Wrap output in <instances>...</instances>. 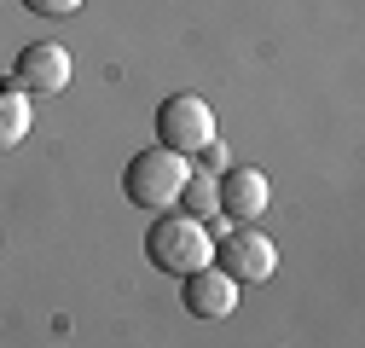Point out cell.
<instances>
[{"label":"cell","instance_id":"277c9868","mask_svg":"<svg viewBox=\"0 0 365 348\" xmlns=\"http://www.w3.org/2000/svg\"><path fill=\"white\" fill-rule=\"evenodd\" d=\"M12 87L18 93H58V87H70V53L58 47V41L24 47L18 64H12Z\"/></svg>","mask_w":365,"mask_h":348},{"label":"cell","instance_id":"8992f818","mask_svg":"<svg viewBox=\"0 0 365 348\" xmlns=\"http://www.w3.org/2000/svg\"><path fill=\"white\" fill-rule=\"evenodd\" d=\"M186 314H197V319H226V314H238V279L220 273V267L186 273Z\"/></svg>","mask_w":365,"mask_h":348},{"label":"cell","instance_id":"7a4b0ae2","mask_svg":"<svg viewBox=\"0 0 365 348\" xmlns=\"http://www.w3.org/2000/svg\"><path fill=\"white\" fill-rule=\"evenodd\" d=\"M186 174H192V157H174V151H163V145H151V151H140L128 163V174H122V186H128V198L140 203V209H168V203H180V186H186Z\"/></svg>","mask_w":365,"mask_h":348},{"label":"cell","instance_id":"9c48e42d","mask_svg":"<svg viewBox=\"0 0 365 348\" xmlns=\"http://www.w3.org/2000/svg\"><path fill=\"white\" fill-rule=\"evenodd\" d=\"M215 198H220V186H215V174H186V186H180V203H186V215H209L215 209Z\"/></svg>","mask_w":365,"mask_h":348},{"label":"cell","instance_id":"5b68a950","mask_svg":"<svg viewBox=\"0 0 365 348\" xmlns=\"http://www.w3.org/2000/svg\"><path fill=\"white\" fill-rule=\"evenodd\" d=\"M220 261H226L220 273H232L238 285H261V279H272V267H279V250H272V238H267V232L238 227V232H226Z\"/></svg>","mask_w":365,"mask_h":348},{"label":"cell","instance_id":"3957f363","mask_svg":"<svg viewBox=\"0 0 365 348\" xmlns=\"http://www.w3.org/2000/svg\"><path fill=\"white\" fill-rule=\"evenodd\" d=\"M209 140H215V111H209L197 93H174V99H163V111H157V145H163V151H174V157H197Z\"/></svg>","mask_w":365,"mask_h":348},{"label":"cell","instance_id":"8fae6325","mask_svg":"<svg viewBox=\"0 0 365 348\" xmlns=\"http://www.w3.org/2000/svg\"><path fill=\"white\" fill-rule=\"evenodd\" d=\"M197 157H203V163H209V168H215V174H226V168H232V163H226V151H220V145H215V140H209V145H203V151H197Z\"/></svg>","mask_w":365,"mask_h":348},{"label":"cell","instance_id":"6da1fadb","mask_svg":"<svg viewBox=\"0 0 365 348\" xmlns=\"http://www.w3.org/2000/svg\"><path fill=\"white\" fill-rule=\"evenodd\" d=\"M145 255H151V267H163V273H174V279H186V273L209 267L215 238L197 227V215H157L151 232H145Z\"/></svg>","mask_w":365,"mask_h":348},{"label":"cell","instance_id":"30bf717a","mask_svg":"<svg viewBox=\"0 0 365 348\" xmlns=\"http://www.w3.org/2000/svg\"><path fill=\"white\" fill-rule=\"evenodd\" d=\"M24 6H29L35 18H70V12L81 6V0H24Z\"/></svg>","mask_w":365,"mask_h":348},{"label":"cell","instance_id":"ba28073f","mask_svg":"<svg viewBox=\"0 0 365 348\" xmlns=\"http://www.w3.org/2000/svg\"><path fill=\"white\" fill-rule=\"evenodd\" d=\"M24 134H29V93L0 87V151H12Z\"/></svg>","mask_w":365,"mask_h":348},{"label":"cell","instance_id":"52a82bcc","mask_svg":"<svg viewBox=\"0 0 365 348\" xmlns=\"http://www.w3.org/2000/svg\"><path fill=\"white\" fill-rule=\"evenodd\" d=\"M220 198H215V209H226V215H232V221H255V215L267 209V174L261 168H226L220 174Z\"/></svg>","mask_w":365,"mask_h":348}]
</instances>
